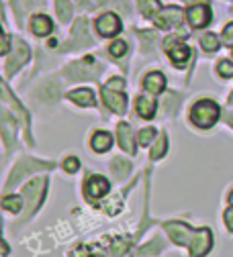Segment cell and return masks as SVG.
<instances>
[{
  "mask_svg": "<svg viewBox=\"0 0 233 257\" xmlns=\"http://www.w3.org/2000/svg\"><path fill=\"white\" fill-rule=\"evenodd\" d=\"M201 45H203V49H205V51L213 53V51H217V49H219V39H217V35H215V33H205V35L201 37Z\"/></svg>",
  "mask_w": 233,
  "mask_h": 257,
  "instance_id": "d4e9b609",
  "label": "cell"
},
{
  "mask_svg": "<svg viewBox=\"0 0 233 257\" xmlns=\"http://www.w3.org/2000/svg\"><path fill=\"white\" fill-rule=\"evenodd\" d=\"M211 247H213V235H211L209 229L194 231V237H192V241L188 245L190 257H203V255H207L211 251Z\"/></svg>",
  "mask_w": 233,
  "mask_h": 257,
  "instance_id": "5b68a950",
  "label": "cell"
},
{
  "mask_svg": "<svg viewBox=\"0 0 233 257\" xmlns=\"http://www.w3.org/2000/svg\"><path fill=\"white\" fill-rule=\"evenodd\" d=\"M109 190H111V184L103 176H90L86 180V184H84V194H86V198L90 202L96 200V198H103Z\"/></svg>",
  "mask_w": 233,
  "mask_h": 257,
  "instance_id": "ba28073f",
  "label": "cell"
},
{
  "mask_svg": "<svg viewBox=\"0 0 233 257\" xmlns=\"http://www.w3.org/2000/svg\"><path fill=\"white\" fill-rule=\"evenodd\" d=\"M109 53H111L113 57H123V55L127 53V43H125V41H115V43H111Z\"/></svg>",
  "mask_w": 233,
  "mask_h": 257,
  "instance_id": "4dcf8cb0",
  "label": "cell"
},
{
  "mask_svg": "<svg viewBox=\"0 0 233 257\" xmlns=\"http://www.w3.org/2000/svg\"><path fill=\"white\" fill-rule=\"evenodd\" d=\"M0 100H5V102H11V104L15 106V110L19 112V116L23 118V122H25V124H29V120H27V112H25V108H23V106H21V104L17 102V98H15V94H13V92H11L9 88H7V84H5L3 80H0Z\"/></svg>",
  "mask_w": 233,
  "mask_h": 257,
  "instance_id": "7402d4cb",
  "label": "cell"
},
{
  "mask_svg": "<svg viewBox=\"0 0 233 257\" xmlns=\"http://www.w3.org/2000/svg\"><path fill=\"white\" fill-rule=\"evenodd\" d=\"M139 11L145 17H156V13L160 11V3L158 0H139Z\"/></svg>",
  "mask_w": 233,
  "mask_h": 257,
  "instance_id": "484cf974",
  "label": "cell"
},
{
  "mask_svg": "<svg viewBox=\"0 0 233 257\" xmlns=\"http://www.w3.org/2000/svg\"><path fill=\"white\" fill-rule=\"evenodd\" d=\"M223 43L233 47V23H229V25L223 29Z\"/></svg>",
  "mask_w": 233,
  "mask_h": 257,
  "instance_id": "836d02e7",
  "label": "cell"
},
{
  "mask_svg": "<svg viewBox=\"0 0 233 257\" xmlns=\"http://www.w3.org/2000/svg\"><path fill=\"white\" fill-rule=\"evenodd\" d=\"M143 88L151 94H160L164 92L166 88V76L162 72H149L145 78H143Z\"/></svg>",
  "mask_w": 233,
  "mask_h": 257,
  "instance_id": "ac0fdd59",
  "label": "cell"
},
{
  "mask_svg": "<svg viewBox=\"0 0 233 257\" xmlns=\"http://www.w3.org/2000/svg\"><path fill=\"white\" fill-rule=\"evenodd\" d=\"M217 74H219L221 78H233V63H231V61H227V59L219 61V66H217Z\"/></svg>",
  "mask_w": 233,
  "mask_h": 257,
  "instance_id": "f546056e",
  "label": "cell"
},
{
  "mask_svg": "<svg viewBox=\"0 0 233 257\" xmlns=\"http://www.w3.org/2000/svg\"><path fill=\"white\" fill-rule=\"evenodd\" d=\"M227 122H229V124H231V126H233V112H231V114H229V116H227Z\"/></svg>",
  "mask_w": 233,
  "mask_h": 257,
  "instance_id": "60d3db41",
  "label": "cell"
},
{
  "mask_svg": "<svg viewBox=\"0 0 233 257\" xmlns=\"http://www.w3.org/2000/svg\"><path fill=\"white\" fill-rule=\"evenodd\" d=\"M164 229L166 233L170 235V239L176 243V245H190L192 237H194V231L190 227H186L184 222H166L164 224Z\"/></svg>",
  "mask_w": 233,
  "mask_h": 257,
  "instance_id": "9c48e42d",
  "label": "cell"
},
{
  "mask_svg": "<svg viewBox=\"0 0 233 257\" xmlns=\"http://www.w3.org/2000/svg\"><path fill=\"white\" fill-rule=\"evenodd\" d=\"M166 149H168V137H166V133H160V137L151 147V159H160L166 153Z\"/></svg>",
  "mask_w": 233,
  "mask_h": 257,
  "instance_id": "603a6c76",
  "label": "cell"
},
{
  "mask_svg": "<svg viewBox=\"0 0 233 257\" xmlns=\"http://www.w3.org/2000/svg\"><path fill=\"white\" fill-rule=\"evenodd\" d=\"M117 135H119V145L123 151H127L129 155L135 153V141H133V131L127 122H121L117 126Z\"/></svg>",
  "mask_w": 233,
  "mask_h": 257,
  "instance_id": "2e32d148",
  "label": "cell"
},
{
  "mask_svg": "<svg viewBox=\"0 0 233 257\" xmlns=\"http://www.w3.org/2000/svg\"><path fill=\"white\" fill-rule=\"evenodd\" d=\"M223 220H225V224H227V229L233 233V206H229V208L225 210V214H223Z\"/></svg>",
  "mask_w": 233,
  "mask_h": 257,
  "instance_id": "8d00e7d4",
  "label": "cell"
},
{
  "mask_svg": "<svg viewBox=\"0 0 233 257\" xmlns=\"http://www.w3.org/2000/svg\"><path fill=\"white\" fill-rule=\"evenodd\" d=\"M186 19L190 23V27L194 29H203L211 23V9L207 5H194L186 11Z\"/></svg>",
  "mask_w": 233,
  "mask_h": 257,
  "instance_id": "8fae6325",
  "label": "cell"
},
{
  "mask_svg": "<svg viewBox=\"0 0 233 257\" xmlns=\"http://www.w3.org/2000/svg\"><path fill=\"white\" fill-rule=\"evenodd\" d=\"M229 104H233V94H231V98H229Z\"/></svg>",
  "mask_w": 233,
  "mask_h": 257,
  "instance_id": "b9f144b4",
  "label": "cell"
},
{
  "mask_svg": "<svg viewBox=\"0 0 233 257\" xmlns=\"http://www.w3.org/2000/svg\"><path fill=\"white\" fill-rule=\"evenodd\" d=\"M63 170L68 172V174H76V172L80 170V159H78V157H65Z\"/></svg>",
  "mask_w": 233,
  "mask_h": 257,
  "instance_id": "1f68e13d",
  "label": "cell"
},
{
  "mask_svg": "<svg viewBox=\"0 0 233 257\" xmlns=\"http://www.w3.org/2000/svg\"><path fill=\"white\" fill-rule=\"evenodd\" d=\"M45 190H47V180L45 178H37V180L29 182L23 188V196L27 198V214H25V218L31 216L39 208V204L43 202V196H45Z\"/></svg>",
  "mask_w": 233,
  "mask_h": 257,
  "instance_id": "7a4b0ae2",
  "label": "cell"
},
{
  "mask_svg": "<svg viewBox=\"0 0 233 257\" xmlns=\"http://www.w3.org/2000/svg\"><path fill=\"white\" fill-rule=\"evenodd\" d=\"M184 19V13L178 9V7H166V9H160L153 17L156 25L162 27V29H172V27H178Z\"/></svg>",
  "mask_w": 233,
  "mask_h": 257,
  "instance_id": "52a82bcc",
  "label": "cell"
},
{
  "mask_svg": "<svg viewBox=\"0 0 233 257\" xmlns=\"http://www.w3.org/2000/svg\"><path fill=\"white\" fill-rule=\"evenodd\" d=\"M53 164H47V162H39V159H21V162L15 166L13 174H11V180L7 182V190H11L13 186H17L25 176L33 174V172H39V170H51Z\"/></svg>",
  "mask_w": 233,
  "mask_h": 257,
  "instance_id": "3957f363",
  "label": "cell"
},
{
  "mask_svg": "<svg viewBox=\"0 0 233 257\" xmlns=\"http://www.w3.org/2000/svg\"><path fill=\"white\" fill-rule=\"evenodd\" d=\"M162 245H164V243H162V239L158 237V239L149 241L145 247H141V249H139V255L143 257V255H151V253H158V251H162Z\"/></svg>",
  "mask_w": 233,
  "mask_h": 257,
  "instance_id": "83f0119b",
  "label": "cell"
},
{
  "mask_svg": "<svg viewBox=\"0 0 233 257\" xmlns=\"http://www.w3.org/2000/svg\"><path fill=\"white\" fill-rule=\"evenodd\" d=\"M227 200H229V204H231V206H233V190H231V192H229V198H227Z\"/></svg>",
  "mask_w": 233,
  "mask_h": 257,
  "instance_id": "ab89813d",
  "label": "cell"
},
{
  "mask_svg": "<svg viewBox=\"0 0 233 257\" xmlns=\"http://www.w3.org/2000/svg\"><path fill=\"white\" fill-rule=\"evenodd\" d=\"M55 11H57L61 23H68L70 21V17H72V5L68 3V0H55Z\"/></svg>",
  "mask_w": 233,
  "mask_h": 257,
  "instance_id": "cb8c5ba5",
  "label": "cell"
},
{
  "mask_svg": "<svg viewBox=\"0 0 233 257\" xmlns=\"http://www.w3.org/2000/svg\"><path fill=\"white\" fill-rule=\"evenodd\" d=\"M92 39L88 35V23L86 21H80L76 27H74V35L72 39L63 45V49L68 51V49H76V47H84V45H90Z\"/></svg>",
  "mask_w": 233,
  "mask_h": 257,
  "instance_id": "5bb4252c",
  "label": "cell"
},
{
  "mask_svg": "<svg viewBox=\"0 0 233 257\" xmlns=\"http://www.w3.org/2000/svg\"><path fill=\"white\" fill-rule=\"evenodd\" d=\"M166 51H168L170 59L176 68H184V63L190 59V47L182 45V43H174V37H170L168 41H166Z\"/></svg>",
  "mask_w": 233,
  "mask_h": 257,
  "instance_id": "30bf717a",
  "label": "cell"
},
{
  "mask_svg": "<svg viewBox=\"0 0 233 257\" xmlns=\"http://www.w3.org/2000/svg\"><path fill=\"white\" fill-rule=\"evenodd\" d=\"M9 251H11V249H9V245H7L3 239H0V255H9Z\"/></svg>",
  "mask_w": 233,
  "mask_h": 257,
  "instance_id": "f35d334b",
  "label": "cell"
},
{
  "mask_svg": "<svg viewBox=\"0 0 233 257\" xmlns=\"http://www.w3.org/2000/svg\"><path fill=\"white\" fill-rule=\"evenodd\" d=\"M103 98H105V104L117 112V114H123L127 110V98H125V94L119 92V90H111L109 86L103 88Z\"/></svg>",
  "mask_w": 233,
  "mask_h": 257,
  "instance_id": "7c38bea8",
  "label": "cell"
},
{
  "mask_svg": "<svg viewBox=\"0 0 233 257\" xmlns=\"http://www.w3.org/2000/svg\"><path fill=\"white\" fill-rule=\"evenodd\" d=\"M51 29H53V25H51V19L47 15H35L31 19V31L37 37H47L51 33Z\"/></svg>",
  "mask_w": 233,
  "mask_h": 257,
  "instance_id": "e0dca14e",
  "label": "cell"
},
{
  "mask_svg": "<svg viewBox=\"0 0 233 257\" xmlns=\"http://www.w3.org/2000/svg\"><path fill=\"white\" fill-rule=\"evenodd\" d=\"M127 249H129V245H127L123 239H117V241H115V245L111 247V251H113L115 255H121V253H125Z\"/></svg>",
  "mask_w": 233,
  "mask_h": 257,
  "instance_id": "e575fe53",
  "label": "cell"
},
{
  "mask_svg": "<svg viewBox=\"0 0 233 257\" xmlns=\"http://www.w3.org/2000/svg\"><path fill=\"white\" fill-rule=\"evenodd\" d=\"M135 106H137V114L141 116V118H153V114H156V108H158V102L151 98V96H139L137 98V102H135Z\"/></svg>",
  "mask_w": 233,
  "mask_h": 257,
  "instance_id": "ffe728a7",
  "label": "cell"
},
{
  "mask_svg": "<svg viewBox=\"0 0 233 257\" xmlns=\"http://www.w3.org/2000/svg\"><path fill=\"white\" fill-rule=\"evenodd\" d=\"M63 74L68 80H92V78H96L98 74H101V66H96L92 57H86L82 61L70 63Z\"/></svg>",
  "mask_w": 233,
  "mask_h": 257,
  "instance_id": "277c9868",
  "label": "cell"
},
{
  "mask_svg": "<svg viewBox=\"0 0 233 257\" xmlns=\"http://www.w3.org/2000/svg\"><path fill=\"white\" fill-rule=\"evenodd\" d=\"M221 116V108L217 102L213 100H198L192 108H190V120L198 126V128H211Z\"/></svg>",
  "mask_w": 233,
  "mask_h": 257,
  "instance_id": "6da1fadb",
  "label": "cell"
},
{
  "mask_svg": "<svg viewBox=\"0 0 233 257\" xmlns=\"http://www.w3.org/2000/svg\"><path fill=\"white\" fill-rule=\"evenodd\" d=\"M111 170L115 172V176L119 178V180H123L127 174H129V164L127 162H123V159H113V164H111Z\"/></svg>",
  "mask_w": 233,
  "mask_h": 257,
  "instance_id": "4316f807",
  "label": "cell"
},
{
  "mask_svg": "<svg viewBox=\"0 0 233 257\" xmlns=\"http://www.w3.org/2000/svg\"><path fill=\"white\" fill-rule=\"evenodd\" d=\"M107 86H109L111 90H119V92H123V88H125V82H123L121 78H111Z\"/></svg>",
  "mask_w": 233,
  "mask_h": 257,
  "instance_id": "74e56055",
  "label": "cell"
},
{
  "mask_svg": "<svg viewBox=\"0 0 233 257\" xmlns=\"http://www.w3.org/2000/svg\"><path fill=\"white\" fill-rule=\"evenodd\" d=\"M90 145H92V149H94L96 153H105V151L111 149V145H113V137H111V133H107V131H98V133L92 135Z\"/></svg>",
  "mask_w": 233,
  "mask_h": 257,
  "instance_id": "44dd1931",
  "label": "cell"
},
{
  "mask_svg": "<svg viewBox=\"0 0 233 257\" xmlns=\"http://www.w3.org/2000/svg\"><path fill=\"white\" fill-rule=\"evenodd\" d=\"M15 43H17V49L13 51V57H11L9 63H7V76H13L21 66H25V63L29 61V55H31V53H29V47H27L21 39H17Z\"/></svg>",
  "mask_w": 233,
  "mask_h": 257,
  "instance_id": "4fadbf2b",
  "label": "cell"
},
{
  "mask_svg": "<svg viewBox=\"0 0 233 257\" xmlns=\"http://www.w3.org/2000/svg\"><path fill=\"white\" fill-rule=\"evenodd\" d=\"M0 131H3V137H5L7 147L13 149V145H15V118L3 106H0Z\"/></svg>",
  "mask_w": 233,
  "mask_h": 257,
  "instance_id": "9a60e30c",
  "label": "cell"
},
{
  "mask_svg": "<svg viewBox=\"0 0 233 257\" xmlns=\"http://www.w3.org/2000/svg\"><path fill=\"white\" fill-rule=\"evenodd\" d=\"M231 53H233V49H231Z\"/></svg>",
  "mask_w": 233,
  "mask_h": 257,
  "instance_id": "ee69618b",
  "label": "cell"
},
{
  "mask_svg": "<svg viewBox=\"0 0 233 257\" xmlns=\"http://www.w3.org/2000/svg\"><path fill=\"white\" fill-rule=\"evenodd\" d=\"M21 196H7L5 200H3V208H7V210H11V212H19L21 210Z\"/></svg>",
  "mask_w": 233,
  "mask_h": 257,
  "instance_id": "f1b7e54d",
  "label": "cell"
},
{
  "mask_svg": "<svg viewBox=\"0 0 233 257\" xmlns=\"http://www.w3.org/2000/svg\"><path fill=\"white\" fill-rule=\"evenodd\" d=\"M9 49H11V37L7 33H3L0 35V55H5Z\"/></svg>",
  "mask_w": 233,
  "mask_h": 257,
  "instance_id": "d590c367",
  "label": "cell"
},
{
  "mask_svg": "<svg viewBox=\"0 0 233 257\" xmlns=\"http://www.w3.org/2000/svg\"><path fill=\"white\" fill-rule=\"evenodd\" d=\"M0 35H3V27H0Z\"/></svg>",
  "mask_w": 233,
  "mask_h": 257,
  "instance_id": "7bdbcfd3",
  "label": "cell"
},
{
  "mask_svg": "<svg viewBox=\"0 0 233 257\" xmlns=\"http://www.w3.org/2000/svg\"><path fill=\"white\" fill-rule=\"evenodd\" d=\"M153 135H156V128H151V126L141 128V131H139V143H141V145H147V143L153 139Z\"/></svg>",
  "mask_w": 233,
  "mask_h": 257,
  "instance_id": "d6a6232c",
  "label": "cell"
},
{
  "mask_svg": "<svg viewBox=\"0 0 233 257\" xmlns=\"http://www.w3.org/2000/svg\"><path fill=\"white\" fill-rule=\"evenodd\" d=\"M94 27H96V33L101 37H115L121 31V19L115 13H105L96 19Z\"/></svg>",
  "mask_w": 233,
  "mask_h": 257,
  "instance_id": "8992f818",
  "label": "cell"
},
{
  "mask_svg": "<svg viewBox=\"0 0 233 257\" xmlns=\"http://www.w3.org/2000/svg\"><path fill=\"white\" fill-rule=\"evenodd\" d=\"M68 98L78 104V106H94L96 104V98H94V92L90 88H80V90H74L68 94Z\"/></svg>",
  "mask_w": 233,
  "mask_h": 257,
  "instance_id": "d6986e66",
  "label": "cell"
}]
</instances>
